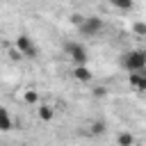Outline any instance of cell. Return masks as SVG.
<instances>
[{"label":"cell","instance_id":"cell-5","mask_svg":"<svg viewBox=\"0 0 146 146\" xmlns=\"http://www.w3.org/2000/svg\"><path fill=\"white\" fill-rule=\"evenodd\" d=\"M128 84L135 91H146V68L144 71H132L128 73Z\"/></svg>","mask_w":146,"mask_h":146},{"label":"cell","instance_id":"cell-8","mask_svg":"<svg viewBox=\"0 0 146 146\" xmlns=\"http://www.w3.org/2000/svg\"><path fill=\"white\" fill-rule=\"evenodd\" d=\"M14 128H16V121L9 116L7 107H2V105H0V132H11Z\"/></svg>","mask_w":146,"mask_h":146},{"label":"cell","instance_id":"cell-16","mask_svg":"<svg viewBox=\"0 0 146 146\" xmlns=\"http://www.w3.org/2000/svg\"><path fill=\"white\" fill-rule=\"evenodd\" d=\"M68 21H71V23H73V25H75V27H78V25H80V23H82V21H84V16H82V14H78V11H75V14H71V18H68Z\"/></svg>","mask_w":146,"mask_h":146},{"label":"cell","instance_id":"cell-11","mask_svg":"<svg viewBox=\"0 0 146 146\" xmlns=\"http://www.w3.org/2000/svg\"><path fill=\"white\" fill-rule=\"evenodd\" d=\"M23 100H25L27 105H39V91H36V89H25Z\"/></svg>","mask_w":146,"mask_h":146},{"label":"cell","instance_id":"cell-15","mask_svg":"<svg viewBox=\"0 0 146 146\" xmlns=\"http://www.w3.org/2000/svg\"><path fill=\"white\" fill-rule=\"evenodd\" d=\"M94 96H96V98H103V96H107V87H103V84L94 87Z\"/></svg>","mask_w":146,"mask_h":146},{"label":"cell","instance_id":"cell-13","mask_svg":"<svg viewBox=\"0 0 146 146\" xmlns=\"http://www.w3.org/2000/svg\"><path fill=\"white\" fill-rule=\"evenodd\" d=\"M132 32H135L137 36H146V23H144V21H137V23L132 25Z\"/></svg>","mask_w":146,"mask_h":146},{"label":"cell","instance_id":"cell-9","mask_svg":"<svg viewBox=\"0 0 146 146\" xmlns=\"http://www.w3.org/2000/svg\"><path fill=\"white\" fill-rule=\"evenodd\" d=\"M116 146H135V135L128 130H121L116 135Z\"/></svg>","mask_w":146,"mask_h":146},{"label":"cell","instance_id":"cell-7","mask_svg":"<svg viewBox=\"0 0 146 146\" xmlns=\"http://www.w3.org/2000/svg\"><path fill=\"white\" fill-rule=\"evenodd\" d=\"M36 116H39L43 123H50V121H55V107L48 105V103H39V105H36Z\"/></svg>","mask_w":146,"mask_h":146},{"label":"cell","instance_id":"cell-14","mask_svg":"<svg viewBox=\"0 0 146 146\" xmlns=\"http://www.w3.org/2000/svg\"><path fill=\"white\" fill-rule=\"evenodd\" d=\"M9 59H11V62H21V59H23V52H21V50L14 46V48L9 50Z\"/></svg>","mask_w":146,"mask_h":146},{"label":"cell","instance_id":"cell-6","mask_svg":"<svg viewBox=\"0 0 146 146\" xmlns=\"http://www.w3.org/2000/svg\"><path fill=\"white\" fill-rule=\"evenodd\" d=\"M71 75H73V80H78V82H91V78H94V73H91V68H89L87 64H73Z\"/></svg>","mask_w":146,"mask_h":146},{"label":"cell","instance_id":"cell-4","mask_svg":"<svg viewBox=\"0 0 146 146\" xmlns=\"http://www.w3.org/2000/svg\"><path fill=\"white\" fill-rule=\"evenodd\" d=\"M14 46H16V48L23 52V57H27V59H34V57H36V52H39V50H36V46L32 43V39H30L27 34H18V36H16V41H14Z\"/></svg>","mask_w":146,"mask_h":146},{"label":"cell","instance_id":"cell-2","mask_svg":"<svg viewBox=\"0 0 146 146\" xmlns=\"http://www.w3.org/2000/svg\"><path fill=\"white\" fill-rule=\"evenodd\" d=\"M105 30V23L100 16H84V21L78 25V32L82 36H98Z\"/></svg>","mask_w":146,"mask_h":146},{"label":"cell","instance_id":"cell-12","mask_svg":"<svg viewBox=\"0 0 146 146\" xmlns=\"http://www.w3.org/2000/svg\"><path fill=\"white\" fill-rule=\"evenodd\" d=\"M110 5H112L114 9H119V11H128V9H132V0H110Z\"/></svg>","mask_w":146,"mask_h":146},{"label":"cell","instance_id":"cell-1","mask_svg":"<svg viewBox=\"0 0 146 146\" xmlns=\"http://www.w3.org/2000/svg\"><path fill=\"white\" fill-rule=\"evenodd\" d=\"M121 66H123L128 73H132V71H144V68H146V50H139V48L125 50V52L121 55Z\"/></svg>","mask_w":146,"mask_h":146},{"label":"cell","instance_id":"cell-3","mask_svg":"<svg viewBox=\"0 0 146 146\" xmlns=\"http://www.w3.org/2000/svg\"><path fill=\"white\" fill-rule=\"evenodd\" d=\"M64 52L68 55V59L73 64H87L89 62V52L80 41H66L64 43Z\"/></svg>","mask_w":146,"mask_h":146},{"label":"cell","instance_id":"cell-10","mask_svg":"<svg viewBox=\"0 0 146 146\" xmlns=\"http://www.w3.org/2000/svg\"><path fill=\"white\" fill-rule=\"evenodd\" d=\"M105 130H107V123H105L103 119H96V121H94V123L89 125V132H91L94 137H96V135H103Z\"/></svg>","mask_w":146,"mask_h":146},{"label":"cell","instance_id":"cell-17","mask_svg":"<svg viewBox=\"0 0 146 146\" xmlns=\"http://www.w3.org/2000/svg\"><path fill=\"white\" fill-rule=\"evenodd\" d=\"M18 146H27V144H18Z\"/></svg>","mask_w":146,"mask_h":146}]
</instances>
